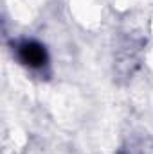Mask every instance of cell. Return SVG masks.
<instances>
[{
    "label": "cell",
    "instance_id": "cell-1",
    "mask_svg": "<svg viewBox=\"0 0 153 154\" xmlns=\"http://www.w3.org/2000/svg\"><path fill=\"white\" fill-rule=\"evenodd\" d=\"M15 52L18 61L29 70H43L49 65V54L45 47L36 39L24 38L15 43Z\"/></svg>",
    "mask_w": 153,
    "mask_h": 154
}]
</instances>
